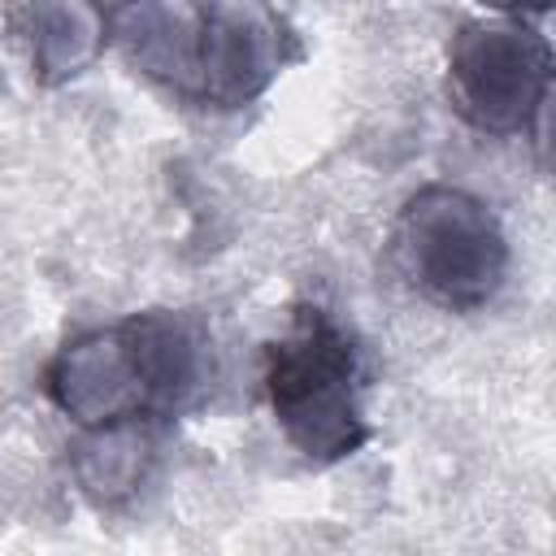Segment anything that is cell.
Listing matches in <instances>:
<instances>
[{
  "label": "cell",
  "instance_id": "4",
  "mask_svg": "<svg viewBox=\"0 0 556 556\" xmlns=\"http://www.w3.org/2000/svg\"><path fill=\"white\" fill-rule=\"evenodd\" d=\"M391 261L430 304L473 313L491 304L508 278V235L482 195L426 182L391 226Z\"/></svg>",
  "mask_w": 556,
  "mask_h": 556
},
{
  "label": "cell",
  "instance_id": "6",
  "mask_svg": "<svg viewBox=\"0 0 556 556\" xmlns=\"http://www.w3.org/2000/svg\"><path fill=\"white\" fill-rule=\"evenodd\" d=\"M9 30L22 39L35 83L61 87L78 78L109 43V9L96 4H13L4 9Z\"/></svg>",
  "mask_w": 556,
  "mask_h": 556
},
{
  "label": "cell",
  "instance_id": "1",
  "mask_svg": "<svg viewBox=\"0 0 556 556\" xmlns=\"http://www.w3.org/2000/svg\"><path fill=\"white\" fill-rule=\"evenodd\" d=\"M213 378L208 330L191 313L143 308L65 339L43 365V395L78 430L156 426L187 413Z\"/></svg>",
  "mask_w": 556,
  "mask_h": 556
},
{
  "label": "cell",
  "instance_id": "7",
  "mask_svg": "<svg viewBox=\"0 0 556 556\" xmlns=\"http://www.w3.org/2000/svg\"><path fill=\"white\" fill-rule=\"evenodd\" d=\"M152 460H156V430L139 421L83 430V439L74 443V478L104 508L130 500L143 486Z\"/></svg>",
  "mask_w": 556,
  "mask_h": 556
},
{
  "label": "cell",
  "instance_id": "5",
  "mask_svg": "<svg viewBox=\"0 0 556 556\" xmlns=\"http://www.w3.org/2000/svg\"><path fill=\"white\" fill-rule=\"evenodd\" d=\"M556 56L547 35L521 13L460 22L447 43V104L491 139L534 135L552 96Z\"/></svg>",
  "mask_w": 556,
  "mask_h": 556
},
{
  "label": "cell",
  "instance_id": "3",
  "mask_svg": "<svg viewBox=\"0 0 556 556\" xmlns=\"http://www.w3.org/2000/svg\"><path fill=\"white\" fill-rule=\"evenodd\" d=\"M365 361L348 326L300 300L287 330L265 348V400L287 443L313 465H339L369 443L361 404Z\"/></svg>",
  "mask_w": 556,
  "mask_h": 556
},
{
  "label": "cell",
  "instance_id": "2",
  "mask_svg": "<svg viewBox=\"0 0 556 556\" xmlns=\"http://www.w3.org/2000/svg\"><path fill=\"white\" fill-rule=\"evenodd\" d=\"M109 39L161 91L213 113L261 100L304 56L291 17L269 4H122Z\"/></svg>",
  "mask_w": 556,
  "mask_h": 556
}]
</instances>
